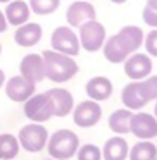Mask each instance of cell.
Segmentation results:
<instances>
[{
  "label": "cell",
  "instance_id": "6da1fadb",
  "mask_svg": "<svg viewBox=\"0 0 157 160\" xmlns=\"http://www.w3.org/2000/svg\"><path fill=\"white\" fill-rule=\"evenodd\" d=\"M42 57L43 62H45V78H49L54 83L69 81L80 71V67H78L76 60L73 57L57 53L54 50H45L42 53Z\"/></svg>",
  "mask_w": 157,
  "mask_h": 160
},
{
  "label": "cell",
  "instance_id": "7a4b0ae2",
  "mask_svg": "<svg viewBox=\"0 0 157 160\" xmlns=\"http://www.w3.org/2000/svg\"><path fill=\"white\" fill-rule=\"evenodd\" d=\"M47 148L54 160H69L80 148V138L71 129H59L49 138Z\"/></svg>",
  "mask_w": 157,
  "mask_h": 160
},
{
  "label": "cell",
  "instance_id": "3957f363",
  "mask_svg": "<svg viewBox=\"0 0 157 160\" xmlns=\"http://www.w3.org/2000/svg\"><path fill=\"white\" fill-rule=\"evenodd\" d=\"M18 141H19V146L24 148L26 152L38 153L47 146L49 132H47V129L42 124L31 122V124H26L21 128V131L18 134Z\"/></svg>",
  "mask_w": 157,
  "mask_h": 160
},
{
  "label": "cell",
  "instance_id": "277c9868",
  "mask_svg": "<svg viewBox=\"0 0 157 160\" xmlns=\"http://www.w3.org/2000/svg\"><path fill=\"white\" fill-rule=\"evenodd\" d=\"M78 40H80V47H83V50L90 53L97 52L102 48L105 42V26L98 22L97 19H92L80 26Z\"/></svg>",
  "mask_w": 157,
  "mask_h": 160
},
{
  "label": "cell",
  "instance_id": "5b68a950",
  "mask_svg": "<svg viewBox=\"0 0 157 160\" xmlns=\"http://www.w3.org/2000/svg\"><path fill=\"white\" fill-rule=\"evenodd\" d=\"M50 43H52L54 52L62 53V55H67V57H76L81 48L76 31L69 26H59V28L54 29Z\"/></svg>",
  "mask_w": 157,
  "mask_h": 160
},
{
  "label": "cell",
  "instance_id": "8992f818",
  "mask_svg": "<svg viewBox=\"0 0 157 160\" xmlns=\"http://www.w3.org/2000/svg\"><path fill=\"white\" fill-rule=\"evenodd\" d=\"M24 114L29 121L36 122H45L50 117H54V103L47 93L33 95L31 98L24 102Z\"/></svg>",
  "mask_w": 157,
  "mask_h": 160
},
{
  "label": "cell",
  "instance_id": "52a82bcc",
  "mask_svg": "<svg viewBox=\"0 0 157 160\" xmlns=\"http://www.w3.org/2000/svg\"><path fill=\"white\" fill-rule=\"evenodd\" d=\"M102 119V107L93 100H83L73 108V121L80 128H93Z\"/></svg>",
  "mask_w": 157,
  "mask_h": 160
},
{
  "label": "cell",
  "instance_id": "ba28073f",
  "mask_svg": "<svg viewBox=\"0 0 157 160\" xmlns=\"http://www.w3.org/2000/svg\"><path fill=\"white\" fill-rule=\"evenodd\" d=\"M129 132L140 138L142 141H149V139L157 136V119L152 114L147 112H138V114L131 115L129 121Z\"/></svg>",
  "mask_w": 157,
  "mask_h": 160
},
{
  "label": "cell",
  "instance_id": "9c48e42d",
  "mask_svg": "<svg viewBox=\"0 0 157 160\" xmlns=\"http://www.w3.org/2000/svg\"><path fill=\"white\" fill-rule=\"evenodd\" d=\"M95 16H97V11L92 5V2H86V0H74L66 11L69 28H80L81 24L95 19Z\"/></svg>",
  "mask_w": 157,
  "mask_h": 160
},
{
  "label": "cell",
  "instance_id": "30bf717a",
  "mask_svg": "<svg viewBox=\"0 0 157 160\" xmlns=\"http://www.w3.org/2000/svg\"><path fill=\"white\" fill-rule=\"evenodd\" d=\"M124 72L133 81H142L152 72V60L145 53H133L124 60Z\"/></svg>",
  "mask_w": 157,
  "mask_h": 160
},
{
  "label": "cell",
  "instance_id": "8fae6325",
  "mask_svg": "<svg viewBox=\"0 0 157 160\" xmlns=\"http://www.w3.org/2000/svg\"><path fill=\"white\" fill-rule=\"evenodd\" d=\"M35 91H36V84L23 76H14L5 83V95L12 102H18V103L31 98L35 95Z\"/></svg>",
  "mask_w": 157,
  "mask_h": 160
},
{
  "label": "cell",
  "instance_id": "7c38bea8",
  "mask_svg": "<svg viewBox=\"0 0 157 160\" xmlns=\"http://www.w3.org/2000/svg\"><path fill=\"white\" fill-rule=\"evenodd\" d=\"M19 71H21V76L29 79L31 83H40V81L45 79V62H43V57L38 53H28V55L23 57L21 64H19Z\"/></svg>",
  "mask_w": 157,
  "mask_h": 160
},
{
  "label": "cell",
  "instance_id": "4fadbf2b",
  "mask_svg": "<svg viewBox=\"0 0 157 160\" xmlns=\"http://www.w3.org/2000/svg\"><path fill=\"white\" fill-rule=\"evenodd\" d=\"M47 95L50 97L54 103V115L55 117H66L73 112L74 108V98L64 88H52L47 91Z\"/></svg>",
  "mask_w": 157,
  "mask_h": 160
},
{
  "label": "cell",
  "instance_id": "5bb4252c",
  "mask_svg": "<svg viewBox=\"0 0 157 160\" xmlns=\"http://www.w3.org/2000/svg\"><path fill=\"white\" fill-rule=\"evenodd\" d=\"M85 91L93 102H104L112 95V81L105 76H95L86 81Z\"/></svg>",
  "mask_w": 157,
  "mask_h": 160
},
{
  "label": "cell",
  "instance_id": "9a60e30c",
  "mask_svg": "<svg viewBox=\"0 0 157 160\" xmlns=\"http://www.w3.org/2000/svg\"><path fill=\"white\" fill-rule=\"evenodd\" d=\"M42 26L36 24V22H26V24L19 26L14 33V42L18 43L19 47H35L36 43L42 40Z\"/></svg>",
  "mask_w": 157,
  "mask_h": 160
},
{
  "label": "cell",
  "instance_id": "2e32d148",
  "mask_svg": "<svg viewBox=\"0 0 157 160\" xmlns=\"http://www.w3.org/2000/svg\"><path fill=\"white\" fill-rule=\"evenodd\" d=\"M119 43L123 45V48L126 50V53H133L135 50H138L143 43V31L138 26H124L119 29V33H116Z\"/></svg>",
  "mask_w": 157,
  "mask_h": 160
},
{
  "label": "cell",
  "instance_id": "e0dca14e",
  "mask_svg": "<svg viewBox=\"0 0 157 160\" xmlns=\"http://www.w3.org/2000/svg\"><path fill=\"white\" fill-rule=\"evenodd\" d=\"M29 14H31L29 5L26 2H23V0H12V2H9L7 9L4 12L5 19H7V24L18 26V28L28 22Z\"/></svg>",
  "mask_w": 157,
  "mask_h": 160
},
{
  "label": "cell",
  "instance_id": "ac0fdd59",
  "mask_svg": "<svg viewBox=\"0 0 157 160\" xmlns=\"http://www.w3.org/2000/svg\"><path fill=\"white\" fill-rule=\"evenodd\" d=\"M102 152V157L104 160H126L128 158V143H126L124 138L121 136H114V138H109L104 145V150Z\"/></svg>",
  "mask_w": 157,
  "mask_h": 160
},
{
  "label": "cell",
  "instance_id": "d6986e66",
  "mask_svg": "<svg viewBox=\"0 0 157 160\" xmlns=\"http://www.w3.org/2000/svg\"><path fill=\"white\" fill-rule=\"evenodd\" d=\"M121 100L128 110H140L145 105L142 95H140V90H138V81H131V83H128L123 88Z\"/></svg>",
  "mask_w": 157,
  "mask_h": 160
},
{
  "label": "cell",
  "instance_id": "ffe728a7",
  "mask_svg": "<svg viewBox=\"0 0 157 160\" xmlns=\"http://www.w3.org/2000/svg\"><path fill=\"white\" fill-rule=\"evenodd\" d=\"M104 57L109 60V62L112 64H119V62H124L126 57H128V53H126V50L123 48V45L119 43L118 36H109L107 40L104 42Z\"/></svg>",
  "mask_w": 157,
  "mask_h": 160
},
{
  "label": "cell",
  "instance_id": "44dd1931",
  "mask_svg": "<svg viewBox=\"0 0 157 160\" xmlns=\"http://www.w3.org/2000/svg\"><path fill=\"white\" fill-rule=\"evenodd\" d=\"M131 110L128 108H119L114 110L109 117V128L116 134H126L129 132V121H131Z\"/></svg>",
  "mask_w": 157,
  "mask_h": 160
},
{
  "label": "cell",
  "instance_id": "7402d4cb",
  "mask_svg": "<svg viewBox=\"0 0 157 160\" xmlns=\"http://www.w3.org/2000/svg\"><path fill=\"white\" fill-rule=\"evenodd\" d=\"M129 160H157V146L150 141H138L128 152Z\"/></svg>",
  "mask_w": 157,
  "mask_h": 160
},
{
  "label": "cell",
  "instance_id": "603a6c76",
  "mask_svg": "<svg viewBox=\"0 0 157 160\" xmlns=\"http://www.w3.org/2000/svg\"><path fill=\"white\" fill-rule=\"evenodd\" d=\"M19 153L18 136L4 132L0 134V160H12Z\"/></svg>",
  "mask_w": 157,
  "mask_h": 160
},
{
  "label": "cell",
  "instance_id": "cb8c5ba5",
  "mask_svg": "<svg viewBox=\"0 0 157 160\" xmlns=\"http://www.w3.org/2000/svg\"><path fill=\"white\" fill-rule=\"evenodd\" d=\"M138 90L145 103H149L150 100H157V76H149L138 81Z\"/></svg>",
  "mask_w": 157,
  "mask_h": 160
},
{
  "label": "cell",
  "instance_id": "d4e9b609",
  "mask_svg": "<svg viewBox=\"0 0 157 160\" xmlns=\"http://www.w3.org/2000/svg\"><path fill=\"white\" fill-rule=\"evenodd\" d=\"M60 0H29V11L38 16H49L59 9Z\"/></svg>",
  "mask_w": 157,
  "mask_h": 160
},
{
  "label": "cell",
  "instance_id": "484cf974",
  "mask_svg": "<svg viewBox=\"0 0 157 160\" xmlns=\"http://www.w3.org/2000/svg\"><path fill=\"white\" fill-rule=\"evenodd\" d=\"M76 157H78V160H102V152L97 145L86 143V145L78 148Z\"/></svg>",
  "mask_w": 157,
  "mask_h": 160
},
{
  "label": "cell",
  "instance_id": "4316f807",
  "mask_svg": "<svg viewBox=\"0 0 157 160\" xmlns=\"http://www.w3.org/2000/svg\"><path fill=\"white\" fill-rule=\"evenodd\" d=\"M145 50L149 55L157 57V29H152L145 36Z\"/></svg>",
  "mask_w": 157,
  "mask_h": 160
},
{
  "label": "cell",
  "instance_id": "83f0119b",
  "mask_svg": "<svg viewBox=\"0 0 157 160\" xmlns=\"http://www.w3.org/2000/svg\"><path fill=\"white\" fill-rule=\"evenodd\" d=\"M142 18H143V21H145V24H149V26H152V28L157 29V12H154V11H150V9L143 7Z\"/></svg>",
  "mask_w": 157,
  "mask_h": 160
},
{
  "label": "cell",
  "instance_id": "f1b7e54d",
  "mask_svg": "<svg viewBox=\"0 0 157 160\" xmlns=\"http://www.w3.org/2000/svg\"><path fill=\"white\" fill-rule=\"evenodd\" d=\"M7 29V19H5L4 12L0 11V33H4Z\"/></svg>",
  "mask_w": 157,
  "mask_h": 160
},
{
  "label": "cell",
  "instance_id": "f546056e",
  "mask_svg": "<svg viewBox=\"0 0 157 160\" xmlns=\"http://www.w3.org/2000/svg\"><path fill=\"white\" fill-rule=\"evenodd\" d=\"M145 7L150 9V11H154V12H157V0H147Z\"/></svg>",
  "mask_w": 157,
  "mask_h": 160
},
{
  "label": "cell",
  "instance_id": "4dcf8cb0",
  "mask_svg": "<svg viewBox=\"0 0 157 160\" xmlns=\"http://www.w3.org/2000/svg\"><path fill=\"white\" fill-rule=\"evenodd\" d=\"M4 84H5V74H4V71L0 69V88L4 86Z\"/></svg>",
  "mask_w": 157,
  "mask_h": 160
},
{
  "label": "cell",
  "instance_id": "1f68e13d",
  "mask_svg": "<svg viewBox=\"0 0 157 160\" xmlns=\"http://www.w3.org/2000/svg\"><path fill=\"white\" fill-rule=\"evenodd\" d=\"M111 2H114V4H124L126 0H111Z\"/></svg>",
  "mask_w": 157,
  "mask_h": 160
},
{
  "label": "cell",
  "instance_id": "d6a6232c",
  "mask_svg": "<svg viewBox=\"0 0 157 160\" xmlns=\"http://www.w3.org/2000/svg\"><path fill=\"white\" fill-rule=\"evenodd\" d=\"M9 2H12V0H0V4H9Z\"/></svg>",
  "mask_w": 157,
  "mask_h": 160
},
{
  "label": "cell",
  "instance_id": "836d02e7",
  "mask_svg": "<svg viewBox=\"0 0 157 160\" xmlns=\"http://www.w3.org/2000/svg\"><path fill=\"white\" fill-rule=\"evenodd\" d=\"M154 112H155V119H157V103H155V107H154Z\"/></svg>",
  "mask_w": 157,
  "mask_h": 160
},
{
  "label": "cell",
  "instance_id": "e575fe53",
  "mask_svg": "<svg viewBox=\"0 0 157 160\" xmlns=\"http://www.w3.org/2000/svg\"><path fill=\"white\" fill-rule=\"evenodd\" d=\"M0 53H2V45H0Z\"/></svg>",
  "mask_w": 157,
  "mask_h": 160
},
{
  "label": "cell",
  "instance_id": "d590c367",
  "mask_svg": "<svg viewBox=\"0 0 157 160\" xmlns=\"http://www.w3.org/2000/svg\"><path fill=\"white\" fill-rule=\"evenodd\" d=\"M86 2H92V0H86Z\"/></svg>",
  "mask_w": 157,
  "mask_h": 160
},
{
  "label": "cell",
  "instance_id": "8d00e7d4",
  "mask_svg": "<svg viewBox=\"0 0 157 160\" xmlns=\"http://www.w3.org/2000/svg\"><path fill=\"white\" fill-rule=\"evenodd\" d=\"M52 160H54V158H52Z\"/></svg>",
  "mask_w": 157,
  "mask_h": 160
}]
</instances>
